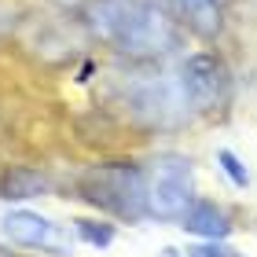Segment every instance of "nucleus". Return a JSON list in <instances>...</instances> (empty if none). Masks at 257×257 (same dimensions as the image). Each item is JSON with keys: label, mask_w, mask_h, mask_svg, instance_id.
I'll use <instances>...</instances> for the list:
<instances>
[{"label": "nucleus", "mask_w": 257, "mask_h": 257, "mask_svg": "<svg viewBox=\"0 0 257 257\" xmlns=\"http://www.w3.org/2000/svg\"><path fill=\"white\" fill-rule=\"evenodd\" d=\"M217 166H220V173H224V177L235 184V188H250V173H246V166L239 162L235 151L220 147V151H217Z\"/></svg>", "instance_id": "nucleus-11"}, {"label": "nucleus", "mask_w": 257, "mask_h": 257, "mask_svg": "<svg viewBox=\"0 0 257 257\" xmlns=\"http://www.w3.org/2000/svg\"><path fill=\"white\" fill-rule=\"evenodd\" d=\"M0 257H15V253H11V250H4V246H0Z\"/></svg>", "instance_id": "nucleus-14"}, {"label": "nucleus", "mask_w": 257, "mask_h": 257, "mask_svg": "<svg viewBox=\"0 0 257 257\" xmlns=\"http://www.w3.org/2000/svg\"><path fill=\"white\" fill-rule=\"evenodd\" d=\"M158 257H180V250H173V246H166V250H162ZM184 257H188V253H184Z\"/></svg>", "instance_id": "nucleus-13"}, {"label": "nucleus", "mask_w": 257, "mask_h": 257, "mask_svg": "<svg viewBox=\"0 0 257 257\" xmlns=\"http://www.w3.org/2000/svg\"><path fill=\"white\" fill-rule=\"evenodd\" d=\"M74 191L92 209L128 220V224L147 217V169L140 162H96V166L81 169Z\"/></svg>", "instance_id": "nucleus-2"}, {"label": "nucleus", "mask_w": 257, "mask_h": 257, "mask_svg": "<svg viewBox=\"0 0 257 257\" xmlns=\"http://www.w3.org/2000/svg\"><path fill=\"white\" fill-rule=\"evenodd\" d=\"M74 235L81 242H88V246H96V250H107L114 242V224H107V220H92V217H77L74 220Z\"/></svg>", "instance_id": "nucleus-10"}, {"label": "nucleus", "mask_w": 257, "mask_h": 257, "mask_svg": "<svg viewBox=\"0 0 257 257\" xmlns=\"http://www.w3.org/2000/svg\"><path fill=\"white\" fill-rule=\"evenodd\" d=\"M147 217L180 224L195 202V162L180 151H158L147 162Z\"/></svg>", "instance_id": "nucleus-4"}, {"label": "nucleus", "mask_w": 257, "mask_h": 257, "mask_svg": "<svg viewBox=\"0 0 257 257\" xmlns=\"http://www.w3.org/2000/svg\"><path fill=\"white\" fill-rule=\"evenodd\" d=\"M235 250L224 246V239H202L198 246H188V257H231Z\"/></svg>", "instance_id": "nucleus-12"}, {"label": "nucleus", "mask_w": 257, "mask_h": 257, "mask_svg": "<svg viewBox=\"0 0 257 257\" xmlns=\"http://www.w3.org/2000/svg\"><path fill=\"white\" fill-rule=\"evenodd\" d=\"M92 33L110 52L133 63L169 59L184 48V30L158 0H92L88 8Z\"/></svg>", "instance_id": "nucleus-1"}, {"label": "nucleus", "mask_w": 257, "mask_h": 257, "mask_svg": "<svg viewBox=\"0 0 257 257\" xmlns=\"http://www.w3.org/2000/svg\"><path fill=\"white\" fill-rule=\"evenodd\" d=\"M125 110L147 128H180L191 118H198L191 110L188 96H184L180 81H177V70L128 81L125 85Z\"/></svg>", "instance_id": "nucleus-3"}, {"label": "nucleus", "mask_w": 257, "mask_h": 257, "mask_svg": "<svg viewBox=\"0 0 257 257\" xmlns=\"http://www.w3.org/2000/svg\"><path fill=\"white\" fill-rule=\"evenodd\" d=\"M180 228L188 235H198V239H228L231 235V217L224 206H217L213 198H195L188 206V213L180 217Z\"/></svg>", "instance_id": "nucleus-8"}, {"label": "nucleus", "mask_w": 257, "mask_h": 257, "mask_svg": "<svg viewBox=\"0 0 257 257\" xmlns=\"http://www.w3.org/2000/svg\"><path fill=\"white\" fill-rule=\"evenodd\" d=\"M231 257H242V253H239V250H235V253H231Z\"/></svg>", "instance_id": "nucleus-15"}, {"label": "nucleus", "mask_w": 257, "mask_h": 257, "mask_svg": "<svg viewBox=\"0 0 257 257\" xmlns=\"http://www.w3.org/2000/svg\"><path fill=\"white\" fill-rule=\"evenodd\" d=\"M177 81L195 114L220 110L231 99V70L217 52H195L177 66Z\"/></svg>", "instance_id": "nucleus-5"}, {"label": "nucleus", "mask_w": 257, "mask_h": 257, "mask_svg": "<svg viewBox=\"0 0 257 257\" xmlns=\"http://www.w3.org/2000/svg\"><path fill=\"white\" fill-rule=\"evenodd\" d=\"M52 195V177L33 166H4L0 169V198L4 202H30V198Z\"/></svg>", "instance_id": "nucleus-9"}, {"label": "nucleus", "mask_w": 257, "mask_h": 257, "mask_svg": "<svg viewBox=\"0 0 257 257\" xmlns=\"http://www.w3.org/2000/svg\"><path fill=\"white\" fill-rule=\"evenodd\" d=\"M0 231H4L8 242L15 246H26V250H44V253H55L63 257L66 246H63V231L55 220L33 213V209H8L0 217Z\"/></svg>", "instance_id": "nucleus-6"}, {"label": "nucleus", "mask_w": 257, "mask_h": 257, "mask_svg": "<svg viewBox=\"0 0 257 257\" xmlns=\"http://www.w3.org/2000/svg\"><path fill=\"white\" fill-rule=\"evenodd\" d=\"M166 8L180 22V30H188L202 41H217L224 33V8H220V0H166Z\"/></svg>", "instance_id": "nucleus-7"}]
</instances>
